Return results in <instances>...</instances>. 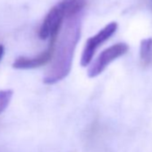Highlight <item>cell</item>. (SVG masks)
Returning a JSON list of instances; mask_svg holds the SVG:
<instances>
[{
  "label": "cell",
  "instance_id": "obj_1",
  "mask_svg": "<svg viewBox=\"0 0 152 152\" xmlns=\"http://www.w3.org/2000/svg\"><path fill=\"white\" fill-rule=\"evenodd\" d=\"M83 12L65 19V24L58 39V44L54 49L53 63L43 82L52 85L64 80L72 69L74 51L82 33Z\"/></svg>",
  "mask_w": 152,
  "mask_h": 152
},
{
  "label": "cell",
  "instance_id": "obj_2",
  "mask_svg": "<svg viewBox=\"0 0 152 152\" xmlns=\"http://www.w3.org/2000/svg\"><path fill=\"white\" fill-rule=\"evenodd\" d=\"M129 50V46L126 43H116L104 51H102L97 59L91 64L88 69V76L90 78H95L99 76L108 66L110 63L126 54Z\"/></svg>",
  "mask_w": 152,
  "mask_h": 152
},
{
  "label": "cell",
  "instance_id": "obj_3",
  "mask_svg": "<svg viewBox=\"0 0 152 152\" xmlns=\"http://www.w3.org/2000/svg\"><path fill=\"white\" fill-rule=\"evenodd\" d=\"M117 23L111 22L108 24H107L103 29H101L98 33H96L94 36L87 39L81 58L82 66L85 67L91 64L97 49L115 34V32L117 31Z\"/></svg>",
  "mask_w": 152,
  "mask_h": 152
},
{
  "label": "cell",
  "instance_id": "obj_4",
  "mask_svg": "<svg viewBox=\"0 0 152 152\" xmlns=\"http://www.w3.org/2000/svg\"><path fill=\"white\" fill-rule=\"evenodd\" d=\"M64 18V15L59 10V8L56 6L53 7L47 14L46 17L44 18L40 25L39 31V39H47L56 38Z\"/></svg>",
  "mask_w": 152,
  "mask_h": 152
},
{
  "label": "cell",
  "instance_id": "obj_5",
  "mask_svg": "<svg viewBox=\"0 0 152 152\" xmlns=\"http://www.w3.org/2000/svg\"><path fill=\"white\" fill-rule=\"evenodd\" d=\"M56 39V38L50 39V43L48 48L36 56L33 57L20 56L16 58L13 63V67L15 69H35L48 64L53 58Z\"/></svg>",
  "mask_w": 152,
  "mask_h": 152
},
{
  "label": "cell",
  "instance_id": "obj_6",
  "mask_svg": "<svg viewBox=\"0 0 152 152\" xmlns=\"http://www.w3.org/2000/svg\"><path fill=\"white\" fill-rule=\"evenodd\" d=\"M87 1L88 0H61L56 6L63 13L66 19L69 16L83 12Z\"/></svg>",
  "mask_w": 152,
  "mask_h": 152
},
{
  "label": "cell",
  "instance_id": "obj_7",
  "mask_svg": "<svg viewBox=\"0 0 152 152\" xmlns=\"http://www.w3.org/2000/svg\"><path fill=\"white\" fill-rule=\"evenodd\" d=\"M140 59L141 65L144 67L152 64V38L141 40L140 46Z\"/></svg>",
  "mask_w": 152,
  "mask_h": 152
},
{
  "label": "cell",
  "instance_id": "obj_8",
  "mask_svg": "<svg viewBox=\"0 0 152 152\" xmlns=\"http://www.w3.org/2000/svg\"><path fill=\"white\" fill-rule=\"evenodd\" d=\"M14 91L12 90L0 91V114L3 113L11 102Z\"/></svg>",
  "mask_w": 152,
  "mask_h": 152
},
{
  "label": "cell",
  "instance_id": "obj_9",
  "mask_svg": "<svg viewBox=\"0 0 152 152\" xmlns=\"http://www.w3.org/2000/svg\"><path fill=\"white\" fill-rule=\"evenodd\" d=\"M4 54H5V48L2 44H0V61L2 60L3 56H4Z\"/></svg>",
  "mask_w": 152,
  "mask_h": 152
}]
</instances>
